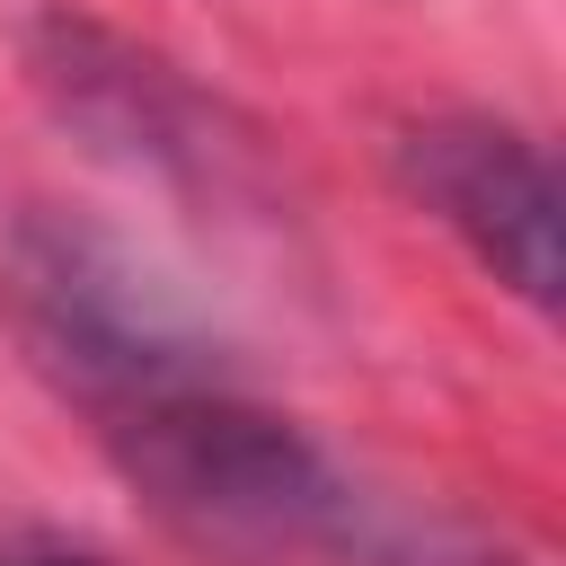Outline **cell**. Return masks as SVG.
Masks as SVG:
<instances>
[{"label":"cell","mask_w":566,"mask_h":566,"mask_svg":"<svg viewBox=\"0 0 566 566\" xmlns=\"http://www.w3.org/2000/svg\"><path fill=\"white\" fill-rule=\"evenodd\" d=\"M0 327L97 433L230 371L212 327L133 239L53 203L0 212Z\"/></svg>","instance_id":"1"},{"label":"cell","mask_w":566,"mask_h":566,"mask_svg":"<svg viewBox=\"0 0 566 566\" xmlns=\"http://www.w3.org/2000/svg\"><path fill=\"white\" fill-rule=\"evenodd\" d=\"M133 495L195 548L230 566H283V557H354L363 495L336 478V460L274 407H256L230 371L195 380L115 433H97Z\"/></svg>","instance_id":"2"},{"label":"cell","mask_w":566,"mask_h":566,"mask_svg":"<svg viewBox=\"0 0 566 566\" xmlns=\"http://www.w3.org/2000/svg\"><path fill=\"white\" fill-rule=\"evenodd\" d=\"M407 195L531 310H557V177L531 133L495 115H433L398 150Z\"/></svg>","instance_id":"3"},{"label":"cell","mask_w":566,"mask_h":566,"mask_svg":"<svg viewBox=\"0 0 566 566\" xmlns=\"http://www.w3.org/2000/svg\"><path fill=\"white\" fill-rule=\"evenodd\" d=\"M354 566H513L495 548H478L469 531H442V522H389V513H363L354 531Z\"/></svg>","instance_id":"4"},{"label":"cell","mask_w":566,"mask_h":566,"mask_svg":"<svg viewBox=\"0 0 566 566\" xmlns=\"http://www.w3.org/2000/svg\"><path fill=\"white\" fill-rule=\"evenodd\" d=\"M0 566H115V557L71 548V539H18V548H0Z\"/></svg>","instance_id":"5"}]
</instances>
